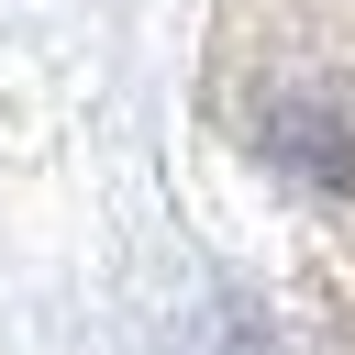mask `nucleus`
I'll list each match as a JSON object with an SVG mask.
<instances>
[{
	"mask_svg": "<svg viewBox=\"0 0 355 355\" xmlns=\"http://www.w3.org/2000/svg\"><path fill=\"white\" fill-rule=\"evenodd\" d=\"M222 122L277 211L300 355H355V0H233Z\"/></svg>",
	"mask_w": 355,
	"mask_h": 355,
	"instance_id": "f257e3e1",
	"label": "nucleus"
}]
</instances>
